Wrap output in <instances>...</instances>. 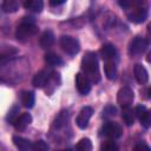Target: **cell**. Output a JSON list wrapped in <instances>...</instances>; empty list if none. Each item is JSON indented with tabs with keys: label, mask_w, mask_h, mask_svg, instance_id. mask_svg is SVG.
Instances as JSON below:
<instances>
[{
	"label": "cell",
	"mask_w": 151,
	"mask_h": 151,
	"mask_svg": "<svg viewBox=\"0 0 151 151\" xmlns=\"http://www.w3.org/2000/svg\"><path fill=\"white\" fill-rule=\"evenodd\" d=\"M81 71L92 83H98L100 80L98 58L94 52H86L81 59Z\"/></svg>",
	"instance_id": "cell-1"
},
{
	"label": "cell",
	"mask_w": 151,
	"mask_h": 151,
	"mask_svg": "<svg viewBox=\"0 0 151 151\" xmlns=\"http://www.w3.org/2000/svg\"><path fill=\"white\" fill-rule=\"evenodd\" d=\"M37 33H38V27L34 25L33 20H27V18H24L22 22L17 27L15 38L20 42H26L31 37L35 35Z\"/></svg>",
	"instance_id": "cell-2"
},
{
	"label": "cell",
	"mask_w": 151,
	"mask_h": 151,
	"mask_svg": "<svg viewBox=\"0 0 151 151\" xmlns=\"http://www.w3.org/2000/svg\"><path fill=\"white\" fill-rule=\"evenodd\" d=\"M60 47L63 48V51L70 55H74L80 51V44L78 41V39L70 37V35H63L60 38Z\"/></svg>",
	"instance_id": "cell-3"
},
{
	"label": "cell",
	"mask_w": 151,
	"mask_h": 151,
	"mask_svg": "<svg viewBox=\"0 0 151 151\" xmlns=\"http://www.w3.org/2000/svg\"><path fill=\"white\" fill-rule=\"evenodd\" d=\"M147 46H149V42H147V40L145 38L136 37L133 40L130 41L129 53H130V55H133V57L140 55V54H143L146 51Z\"/></svg>",
	"instance_id": "cell-4"
},
{
	"label": "cell",
	"mask_w": 151,
	"mask_h": 151,
	"mask_svg": "<svg viewBox=\"0 0 151 151\" xmlns=\"http://www.w3.org/2000/svg\"><path fill=\"white\" fill-rule=\"evenodd\" d=\"M101 134L110 138V139H117L122 136L123 133V130H122V126L114 122H107L106 124L103 125L101 130H100Z\"/></svg>",
	"instance_id": "cell-5"
},
{
	"label": "cell",
	"mask_w": 151,
	"mask_h": 151,
	"mask_svg": "<svg viewBox=\"0 0 151 151\" xmlns=\"http://www.w3.org/2000/svg\"><path fill=\"white\" fill-rule=\"evenodd\" d=\"M133 99H134V93L127 86L122 87L118 91V93H117V101H118V104L122 107H129V106H131V104L133 103Z\"/></svg>",
	"instance_id": "cell-6"
},
{
	"label": "cell",
	"mask_w": 151,
	"mask_h": 151,
	"mask_svg": "<svg viewBox=\"0 0 151 151\" xmlns=\"http://www.w3.org/2000/svg\"><path fill=\"white\" fill-rule=\"evenodd\" d=\"M126 17L131 22L142 24L147 19V9L144 7H140V6L134 7V8H131L126 13Z\"/></svg>",
	"instance_id": "cell-7"
},
{
	"label": "cell",
	"mask_w": 151,
	"mask_h": 151,
	"mask_svg": "<svg viewBox=\"0 0 151 151\" xmlns=\"http://www.w3.org/2000/svg\"><path fill=\"white\" fill-rule=\"evenodd\" d=\"M76 86L81 96H86L91 91V81L83 72H78L76 74Z\"/></svg>",
	"instance_id": "cell-8"
},
{
	"label": "cell",
	"mask_w": 151,
	"mask_h": 151,
	"mask_svg": "<svg viewBox=\"0 0 151 151\" xmlns=\"http://www.w3.org/2000/svg\"><path fill=\"white\" fill-rule=\"evenodd\" d=\"M92 113H93L92 107H90V106H84V107L80 110V112L78 113V116H77V119H76L77 126H78L79 129H81V130L86 129L87 125H88L90 118L92 117Z\"/></svg>",
	"instance_id": "cell-9"
},
{
	"label": "cell",
	"mask_w": 151,
	"mask_h": 151,
	"mask_svg": "<svg viewBox=\"0 0 151 151\" xmlns=\"http://www.w3.org/2000/svg\"><path fill=\"white\" fill-rule=\"evenodd\" d=\"M50 78H51V73H50L48 71H46V70H41V71H39V72H37V73L34 74L32 83H33V85H34L35 87L41 88V87H44L45 85H47Z\"/></svg>",
	"instance_id": "cell-10"
},
{
	"label": "cell",
	"mask_w": 151,
	"mask_h": 151,
	"mask_svg": "<svg viewBox=\"0 0 151 151\" xmlns=\"http://www.w3.org/2000/svg\"><path fill=\"white\" fill-rule=\"evenodd\" d=\"M133 73H134V78L137 80L138 84L140 85H145L149 80V73L146 71V68L140 65V64H136L134 68H133Z\"/></svg>",
	"instance_id": "cell-11"
},
{
	"label": "cell",
	"mask_w": 151,
	"mask_h": 151,
	"mask_svg": "<svg viewBox=\"0 0 151 151\" xmlns=\"http://www.w3.org/2000/svg\"><path fill=\"white\" fill-rule=\"evenodd\" d=\"M31 123H32V116L27 112H24L18 116V118L15 119L13 125L18 131H24Z\"/></svg>",
	"instance_id": "cell-12"
},
{
	"label": "cell",
	"mask_w": 151,
	"mask_h": 151,
	"mask_svg": "<svg viewBox=\"0 0 151 151\" xmlns=\"http://www.w3.org/2000/svg\"><path fill=\"white\" fill-rule=\"evenodd\" d=\"M99 54L103 60H112L114 59V57L117 55V50L112 44H105L100 47L99 50Z\"/></svg>",
	"instance_id": "cell-13"
},
{
	"label": "cell",
	"mask_w": 151,
	"mask_h": 151,
	"mask_svg": "<svg viewBox=\"0 0 151 151\" xmlns=\"http://www.w3.org/2000/svg\"><path fill=\"white\" fill-rule=\"evenodd\" d=\"M54 33L51 31V29H46L41 37H40V40H39V44L41 46V48H50L53 44H54Z\"/></svg>",
	"instance_id": "cell-14"
},
{
	"label": "cell",
	"mask_w": 151,
	"mask_h": 151,
	"mask_svg": "<svg viewBox=\"0 0 151 151\" xmlns=\"http://www.w3.org/2000/svg\"><path fill=\"white\" fill-rule=\"evenodd\" d=\"M20 99H21V104L26 109H32L34 106L35 103V96L32 91H24L20 94Z\"/></svg>",
	"instance_id": "cell-15"
},
{
	"label": "cell",
	"mask_w": 151,
	"mask_h": 151,
	"mask_svg": "<svg viewBox=\"0 0 151 151\" xmlns=\"http://www.w3.org/2000/svg\"><path fill=\"white\" fill-rule=\"evenodd\" d=\"M68 118H70V113H68V111L64 110V111L59 112L58 116L55 117L54 122H53V126H54L55 129H61V127L66 126V124L68 123Z\"/></svg>",
	"instance_id": "cell-16"
},
{
	"label": "cell",
	"mask_w": 151,
	"mask_h": 151,
	"mask_svg": "<svg viewBox=\"0 0 151 151\" xmlns=\"http://www.w3.org/2000/svg\"><path fill=\"white\" fill-rule=\"evenodd\" d=\"M13 143L14 145L19 149V150H22V151H27V150H31L32 149V143L24 138V137H20V136H13Z\"/></svg>",
	"instance_id": "cell-17"
},
{
	"label": "cell",
	"mask_w": 151,
	"mask_h": 151,
	"mask_svg": "<svg viewBox=\"0 0 151 151\" xmlns=\"http://www.w3.org/2000/svg\"><path fill=\"white\" fill-rule=\"evenodd\" d=\"M104 71H105V76L107 79L113 80L117 76V66L116 63L112 60H106L105 61V66H104Z\"/></svg>",
	"instance_id": "cell-18"
},
{
	"label": "cell",
	"mask_w": 151,
	"mask_h": 151,
	"mask_svg": "<svg viewBox=\"0 0 151 151\" xmlns=\"http://www.w3.org/2000/svg\"><path fill=\"white\" fill-rule=\"evenodd\" d=\"M24 7L26 9H29L32 12H41L42 11V7H44V1L42 0H26L24 4Z\"/></svg>",
	"instance_id": "cell-19"
},
{
	"label": "cell",
	"mask_w": 151,
	"mask_h": 151,
	"mask_svg": "<svg viewBox=\"0 0 151 151\" xmlns=\"http://www.w3.org/2000/svg\"><path fill=\"white\" fill-rule=\"evenodd\" d=\"M134 111L129 106V107H123V111H122V118L124 120V123L127 125V126H131L133 125L134 123Z\"/></svg>",
	"instance_id": "cell-20"
},
{
	"label": "cell",
	"mask_w": 151,
	"mask_h": 151,
	"mask_svg": "<svg viewBox=\"0 0 151 151\" xmlns=\"http://www.w3.org/2000/svg\"><path fill=\"white\" fill-rule=\"evenodd\" d=\"M45 61L50 66H59V65L63 64L61 58L57 53H53V52H48V53L45 54Z\"/></svg>",
	"instance_id": "cell-21"
},
{
	"label": "cell",
	"mask_w": 151,
	"mask_h": 151,
	"mask_svg": "<svg viewBox=\"0 0 151 151\" xmlns=\"http://www.w3.org/2000/svg\"><path fill=\"white\" fill-rule=\"evenodd\" d=\"M19 8L18 0H2V9L6 13H14Z\"/></svg>",
	"instance_id": "cell-22"
},
{
	"label": "cell",
	"mask_w": 151,
	"mask_h": 151,
	"mask_svg": "<svg viewBox=\"0 0 151 151\" xmlns=\"http://www.w3.org/2000/svg\"><path fill=\"white\" fill-rule=\"evenodd\" d=\"M143 0H119V6L126 9H131L134 7L140 6Z\"/></svg>",
	"instance_id": "cell-23"
},
{
	"label": "cell",
	"mask_w": 151,
	"mask_h": 151,
	"mask_svg": "<svg viewBox=\"0 0 151 151\" xmlns=\"http://www.w3.org/2000/svg\"><path fill=\"white\" fill-rule=\"evenodd\" d=\"M76 149L80 150V151H91L92 150V143L88 138H81L77 145H76Z\"/></svg>",
	"instance_id": "cell-24"
},
{
	"label": "cell",
	"mask_w": 151,
	"mask_h": 151,
	"mask_svg": "<svg viewBox=\"0 0 151 151\" xmlns=\"http://www.w3.org/2000/svg\"><path fill=\"white\" fill-rule=\"evenodd\" d=\"M18 116H19V106L14 105V106L8 111V113H7V116H6V120H7V123L13 125L14 122H15V119L18 118Z\"/></svg>",
	"instance_id": "cell-25"
},
{
	"label": "cell",
	"mask_w": 151,
	"mask_h": 151,
	"mask_svg": "<svg viewBox=\"0 0 151 151\" xmlns=\"http://www.w3.org/2000/svg\"><path fill=\"white\" fill-rule=\"evenodd\" d=\"M13 53H17V50L15 48H9V51H7L5 53H1L0 54V66H4L5 64H7L11 60Z\"/></svg>",
	"instance_id": "cell-26"
},
{
	"label": "cell",
	"mask_w": 151,
	"mask_h": 151,
	"mask_svg": "<svg viewBox=\"0 0 151 151\" xmlns=\"http://www.w3.org/2000/svg\"><path fill=\"white\" fill-rule=\"evenodd\" d=\"M139 120H140V124H142L145 129H149V127L151 126V112L147 110V111L139 118Z\"/></svg>",
	"instance_id": "cell-27"
},
{
	"label": "cell",
	"mask_w": 151,
	"mask_h": 151,
	"mask_svg": "<svg viewBox=\"0 0 151 151\" xmlns=\"http://www.w3.org/2000/svg\"><path fill=\"white\" fill-rule=\"evenodd\" d=\"M48 149H50L48 144L45 143L44 140H37L34 144H32V150L34 151H46Z\"/></svg>",
	"instance_id": "cell-28"
},
{
	"label": "cell",
	"mask_w": 151,
	"mask_h": 151,
	"mask_svg": "<svg viewBox=\"0 0 151 151\" xmlns=\"http://www.w3.org/2000/svg\"><path fill=\"white\" fill-rule=\"evenodd\" d=\"M100 150H104V151H116V150H118V146L114 144V142L106 140V142H104L100 145Z\"/></svg>",
	"instance_id": "cell-29"
},
{
	"label": "cell",
	"mask_w": 151,
	"mask_h": 151,
	"mask_svg": "<svg viewBox=\"0 0 151 151\" xmlns=\"http://www.w3.org/2000/svg\"><path fill=\"white\" fill-rule=\"evenodd\" d=\"M116 113H117V109L114 106H112V105L106 106L104 109V111H103V116L104 117H114Z\"/></svg>",
	"instance_id": "cell-30"
},
{
	"label": "cell",
	"mask_w": 151,
	"mask_h": 151,
	"mask_svg": "<svg viewBox=\"0 0 151 151\" xmlns=\"http://www.w3.org/2000/svg\"><path fill=\"white\" fill-rule=\"evenodd\" d=\"M133 111H134V116L138 117V118H140V117L147 111V109H146L144 105H138V106H136V109H134Z\"/></svg>",
	"instance_id": "cell-31"
},
{
	"label": "cell",
	"mask_w": 151,
	"mask_h": 151,
	"mask_svg": "<svg viewBox=\"0 0 151 151\" xmlns=\"http://www.w3.org/2000/svg\"><path fill=\"white\" fill-rule=\"evenodd\" d=\"M133 149H134V150H142V149L149 150V149H150V146H149V145H146V144H144V143H139V144H137Z\"/></svg>",
	"instance_id": "cell-32"
},
{
	"label": "cell",
	"mask_w": 151,
	"mask_h": 151,
	"mask_svg": "<svg viewBox=\"0 0 151 151\" xmlns=\"http://www.w3.org/2000/svg\"><path fill=\"white\" fill-rule=\"evenodd\" d=\"M66 0H50V4L52 6H59V5H63Z\"/></svg>",
	"instance_id": "cell-33"
},
{
	"label": "cell",
	"mask_w": 151,
	"mask_h": 151,
	"mask_svg": "<svg viewBox=\"0 0 151 151\" xmlns=\"http://www.w3.org/2000/svg\"><path fill=\"white\" fill-rule=\"evenodd\" d=\"M20 1H22V4H24V2H25V1H26V0H20Z\"/></svg>",
	"instance_id": "cell-34"
}]
</instances>
